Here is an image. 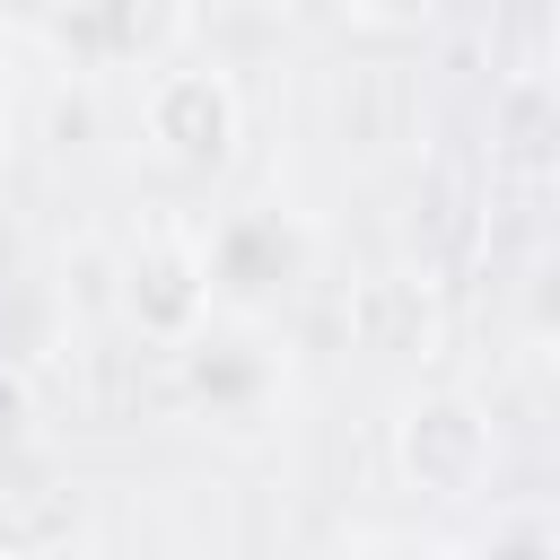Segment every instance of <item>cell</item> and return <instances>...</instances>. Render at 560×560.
Segmentation results:
<instances>
[{
  "mask_svg": "<svg viewBox=\"0 0 560 560\" xmlns=\"http://www.w3.org/2000/svg\"><path fill=\"white\" fill-rule=\"evenodd\" d=\"M0 122H9V105H0Z\"/></svg>",
  "mask_w": 560,
  "mask_h": 560,
  "instance_id": "4",
  "label": "cell"
},
{
  "mask_svg": "<svg viewBox=\"0 0 560 560\" xmlns=\"http://www.w3.org/2000/svg\"><path fill=\"white\" fill-rule=\"evenodd\" d=\"M298 271H306V228H289L280 210H228L219 228H210V254H201V280L219 289V298H236V306H271V298H289L298 289Z\"/></svg>",
  "mask_w": 560,
  "mask_h": 560,
  "instance_id": "1",
  "label": "cell"
},
{
  "mask_svg": "<svg viewBox=\"0 0 560 560\" xmlns=\"http://www.w3.org/2000/svg\"><path fill=\"white\" fill-rule=\"evenodd\" d=\"M18 560H70V551H18Z\"/></svg>",
  "mask_w": 560,
  "mask_h": 560,
  "instance_id": "3",
  "label": "cell"
},
{
  "mask_svg": "<svg viewBox=\"0 0 560 560\" xmlns=\"http://www.w3.org/2000/svg\"><path fill=\"white\" fill-rule=\"evenodd\" d=\"M236 131V96L210 79V70H166L149 88V140L175 158V166H210Z\"/></svg>",
  "mask_w": 560,
  "mask_h": 560,
  "instance_id": "2",
  "label": "cell"
}]
</instances>
